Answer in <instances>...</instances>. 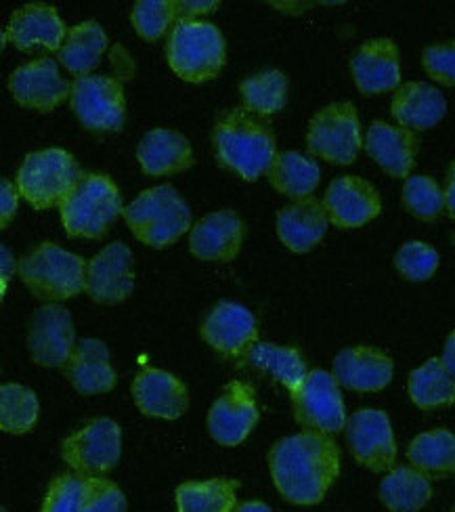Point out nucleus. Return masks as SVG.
<instances>
[{
  "label": "nucleus",
  "mask_w": 455,
  "mask_h": 512,
  "mask_svg": "<svg viewBox=\"0 0 455 512\" xmlns=\"http://www.w3.org/2000/svg\"><path fill=\"white\" fill-rule=\"evenodd\" d=\"M84 494V475L63 473L49 483L42 512H80Z\"/></svg>",
  "instance_id": "79ce46f5"
},
{
  "label": "nucleus",
  "mask_w": 455,
  "mask_h": 512,
  "mask_svg": "<svg viewBox=\"0 0 455 512\" xmlns=\"http://www.w3.org/2000/svg\"><path fill=\"white\" fill-rule=\"evenodd\" d=\"M84 173L65 149L28 154L17 173V189L36 210L61 206Z\"/></svg>",
  "instance_id": "0eeeda50"
},
{
  "label": "nucleus",
  "mask_w": 455,
  "mask_h": 512,
  "mask_svg": "<svg viewBox=\"0 0 455 512\" xmlns=\"http://www.w3.org/2000/svg\"><path fill=\"white\" fill-rule=\"evenodd\" d=\"M309 154L332 164H351L357 160L363 137L355 105L349 101L330 103L309 124Z\"/></svg>",
  "instance_id": "6e6552de"
},
{
  "label": "nucleus",
  "mask_w": 455,
  "mask_h": 512,
  "mask_svg": "<svg viewBox=\"0 0 455 512\" xmlns=\"http://www.w3.org/2000/svg\"><path fill=\"white\" fill-rule=\"evenodd\" d=\"M175 19L177 9L172 0H139L130 13V21H133L137 34L151 42L162 38Z\"/></svg>",
  "instance_id": "58836bf2"
},
{
  "label": "nucleus",
  "mask_w": 455,
  "mask_h": 512,
  "mask_svg": "<svg viewBox=\"0 0 455 512\" xmlns=\"http://www.w3.org/2000/svg\"><path fill=\"white\" fill-rule=\"evenodd\" d=\"M240 93L250 112L271 116L286 105L288 78L279 70L258 72L240 84Z\"/></svg>",
  "instance_id": "c9c22d12"
},
{
  "label": "nucleus",
  "mask_w": 455,
  "mask_h": 512,
  "mask_svg": "<svg viewBox=\"0 0 455 512\" xmlns=\"http://www.w3.org/2000/svg\"><path fill=\"white\" fill-rule=\"evenodd\" d=\"M445 208L449 215L455 219V160L449 168V175H447V187H445Z\"/></svg>",
  "instance_id": "09e8293b"
},
{
  "label": "nucleus",
  "mask_w": 455,
  "mask_h": 512,
  "mask_svg": "<svg viewBox=\"0 0 455 512\" xmlns=\"http://www.w3.org/2000/svg\"><path fill=\"white\" fill-rule=\"evenodd\" d=\"M107 42L110 40L97 21H82L68 32V38L59 51V61L76 78L89 76L105 53Z\"/></svg>",
  "instance_id": "7c9ffc66"
},
{
  "label": "nucleus",
  "mask_w": 455,
  "mask_h": 512,
  "mask_svg": "<svg viewBox=\"0 0 455 512\" xmlns=\"http://www.w3.org/2000/svg\"><path fill=\"white\" fill-rule=\"evenodd\" d=\"M219 7V3H187V0H179L175 3L177 9V21L179 19H195L198 15H206L212 13Z\"/></svg>",
  "instance_id": "a18cd8bd"
},
{
  "label": "nucleus",
  "mask_w": 455,
  "mask_h": 512,
  "mask_svg": "<svg viewBox=\"0 0 455 512\" xmlns=\"http://www.w3.org/2000/svg\"><path fill=\"white\" fill-rule=\"evenodd\" d=\"M403 204L420 221H435L445 208V191L435 179L426 175L407 177L403 187Z\"/></svg>",
  "instance_id": "4c0bfd02"
},
{
  "label": "nucleus",
  "mask_w": 455,
  "mask_h": 512,
  "mask_svg": "<svg viewBox=\"0 0 455 512\" xmlns=\"http://www.w3.org/2000/svg\"><path fill=\"white\" fill-rule=\"evenodd\" d=\"M172 72L187 82H206L225 66V38L208 21L179 19L166 42Z\"/></svg>",
  "instance_id": "39448f33"
},
{
  "label": "nucleus",
  "mask_w": 455,
  "mask_h": 512,
  "mask_svg": "<svg viewBox=\"0 0 455 512\" xmlns=\"http://www.w3.org/2000/svg\"><path fill=\"white\" fill-rule=\"evenodd\" d=\"M395 267L409 282H426L439 269V254L424 242H407L395 256Z\"/></svg>",
  "instance_id": "ea45409f"
},
{
  "label": "nucleus",
  "mask_w": 455,
  "mask_h": 512,
  "mask_svg": "<svg viewBox=\"0 0 455 512\" xmlns=\"http://www.w3.org/2000/svg\"><path fill=\"white\" fill-rule=\"evenodd\" d=\"M86 263L82 256L45 242L19 263V277L40 301L61 303L86 290Z\"/></svg>",
  "instance_id": "423d86ee"
},
{
  "label": "nucleus",
  "mask_w": 455,
  "mask_h": 512,
  "mask_svg": "<svg viewBox=\"0 0 455 512\" xmlns=\"http://www.w3.org/2000/svg\"><path fill=\"white\" fill-rule=\"evenodd\" d=\"M0 512H9V510H7V508H3V510H0Z\"/></svg>",
  "instance_id": "3c124183"
},
{
  "label": "nucleus",
  "mask_w": 455,
  "mask_h": 512,
  "mask_svg": "<svg viewBox=\"0 0 455 512\" xmlns=\"http://www.w3.org/2000/svg\"><path fill=\"white\" fill-rule=\"evenodd\" d=\"M258 416L254 389L246 382L231 380L208 412V433L219 445L235 447L252 433Z\"/></svg>",
  "instance_id": "4468645a"
},
{
  "label": "nucleus",
  "mask_w": 455,
  "mask_h": 512,
  "mask_svg": "<svg viewBox=\"0 0 455 512\" xmlns=\"http://www.w3.org/2000/svg\"><path fill=\"white\" fill-rule=\"evenodd\" d=\"M242 361H246V364L254 366L260 372L271 374L275 380L284 384L290 393H294L309 374L307 361L298 349L279 347L273 343H260V340H256Z\"/></svg>",
  "instance_id": "c756f323"
},
{
  "label": "nucleus",
  "mask_w": 455,
  "mask_h": 512,
  "mask_svg": "<svg viewBox=\"0 0 455 512\" xmlns=\"http://www.w3.org/2000/svg\"><path fill=\"white\" fill-rule=\"evenodd\" d=\"M17 202H19V189L3 179V183H0V227H9V223L13 221L15 212H17Z\"/></svg>",
  "instance_id": "c03bdc74"
},
{
  "label": "nucleus",
  "mask_w": 455,
  "mask_h": 512,
  "mask_svg": "<svg viewBox=\"0 0 455 512\" xmlns=\"http://www.w3.org/2000/svg\"><path fill=\"white\" fill-rule=\"evenodd\" d=\"M418 137L414 131L388 122H374L365 137V149L390 177H409L416 164Z\"/></svg>",
  "instance_id": "b1692460"
},
{
  "label": "nucleus",
  "mask_w": 455,
  "mask_h": 512,
  "mask_svg": "<svg viewBox=\"0 0 455 512\" xmlns=\"http://www.w3.org/2000/svg\"><path fill=\"white\" fill-rule=\"evenodd\" d=\"M445 112L443 93L426 82L401 84L393 97V116L409 131H428L443 120Z\"/></svg>",
  "instance_id": "cd10ccee"
},
{
  "label": "nucleus",
  "mask_w": 455,
  "mask_h": 512,
  "mask_svg": "<svg viewBox=\"0 0 455 512\" xmlns=\"http://www.w3.org/2000/svg\"><path fill=\"white\" fill-rule=\"evenodd\" d=\"M430 498V481L418 468L397 466L380 483V500L390 512H420Z\"/></svg>",
  "instance_id": "c85d7f7f"
},
{
  "label": "nucleus",
  "mask_w": 455,
  "mask_h": 512,
  "mask_svg": "<svg viewBox=\"0 0 455 512\" xmlns=\"http://www.w3.org/2000/svg\"><path fill=\"white\" fill-rule=\"evenodd\" d=\"M409 397L420 410L447 408L455 403V380L441 359H428L422 368L409 374Z\"/></svg>",
  "instance_id": "f704fd0d"
},
{
  "label": "nucleus",
  "mask_w": 455,
  "mask_h": 512,
  "mask_svg": "<svg viewBox=\"0 0 455 512\" xmlns=\"http://www.w3.org/2000/svg\"><path fill=\"white\" fill-rule=\"evenodd\" d=\"M212 143L219 164L246 181H256L263 173H269L277 158L271 128L244 110H227L219 116Z\"/></svg>",
  "instance_id": "f03ea898"
},
{
  "label": "nucleus",
  "mask_w": 455,
  "mask_h": 512,
  "mask_svg": "<svg viewBox=\"0 0 455 512\" xmlns=\"http://www.w3.org/2000/svg\"><path fill=\"white\" fill-rule=\"evenodd\" d=\"M422 63L430 78L455 87V40L424 49Z\"/></svg>",
  "instance_id": "37998d69"
},
{
  "label": "nucleus",
  "mask_w": 455,
  "mask_h": 512,
  "mask_svg": "<svg viewBox=\"0 0 455 512\" xmlns=\"http://www.w3.org/2000/svg\"><path fill=\"white\" fill-rule=\"evenodd\" d=\"M269 468L281 496L298 506H313L340 473V450L330 435L305 431L271 447Z\"/></svg>",
  "instance_id": "f257e3e1"
},
{
  "label": "nucleus",
  "mask_w": 455,
  "mask_h": 512,
  "mask_svg": "<svg viewBox=\"0 0 455 512\" xmlns=\"http://www.w3.org/2000/svg\"><path fill=\"white\" fill-rule=\"evenodd\" d=\"M122 454V431L112 418H97L70 435L61 445V456L78 475L99 477L116 468Z\"/></svg>",
  "instance_id": "9b49d317"
},
{
  "label": "nucleus",
  "mask_w": 455,
  "mask_h": 512,
  "mask_svg": "<svg viewBox=\"0 0 455 512\" xmlns=\"http://www.w3.org/2000/svg\"><path fill=\"white\" fill-rule=\"evenodd\" d=\"M240 481L216 477L208 481H187L177 487V512H233L237 506Z\"/></svg>",
  "instance_id": "2f4dec72"
},
{
  "label": "nucleus",
  "mask_w": 455,
  "mask_h": 512,
  "mask_svg": "<svg viewBox=\"0 0 455 512\" xmlns=\"http://www.w3.org/2000/svg\"><path fill=\"white\" fill-rule=\"evenodd\" d=\"M294 418L307 431L336 435L346 429V410L338 380L325 370H313L292 393Z\"/></svg>",
  "instance_id": "9d476101"
},
{
  "label": "nucleus",
  "mask_w": 455,
  "mask_h": 512,
  "mask_svg": "<svg viewBox=\"0 0 455 512\" xmlns=\"http://www.w3.org/2000/svg\"><path fill=\"white\" fill-rule=\"evenodd\" d=\"M65 370V378L72 382V387L80 395H101L110 393L118 376L112 368L110 351H107L105 343L97 338H84L76 345L68 366Z\"/></svg>",
  "instance_id": "393cba45"
},
{
  "label": "nucleus",
  "mask_w": 455,
  "mask_h": 512,
  "mask_svg": "<svg viewBox=\"0 0 455 512\" xmlns=\"http://www.w3.org/2000/svg\"><path fill=\"white\" fill-rule=\"evenodd\" d=\"M9 91L24 108L51 112L72 95V84L61 76L57 61L45 57L19 66L9 78Z\"/></svg>",
  "instance_id": "f3484780"
},
{
  "label": "nucleus",
  "mask_w": 455,
  "mask_h": 512,
  "mask_svg": "<svg viewBox=\"0 0 455 512\" xmlns=\"http://www.w3.org/2000/svg\"><path fill=\"white\" fill-rule=\"evenodd\" d=\"M38 420V399L32 389L17 382L0 387V429L13 435H24L34 429Z\"/></svg>",
  "instance_id": "e433bc0d"
},
{
  "label": "nucleus",
  "mask_w": 455,
  "mask_h": 512,
  "mask_svg": "<svg viewBox=\"0 0 455 512\" xmlns=\"http://www.w3.org/2000/svg\"><path fill=\"white\" fill-rule=\"evenodd\" d=\"M137 160L149 177L179 175L193 166V149L181 133L170 128H154L141 139Z\"/></svg>",
  "instance_id": "a878e982"
},
{
  "label": "nucleus",
  "mask_w": 455,
  "mask_h": 512,
  "mask_svg": "<svg viewBox=\"0 0 455 512\" xmlns=\"http://www.w3.org/2000/svg\"><path fill=\"white\" fill-rule=\"evenodd\" d=\"M135 288L133 252L122 242L105 246L86 267V292L101 305H116Z\"/></svg>",
  "instance_id": "dca6fc26"
},
{
  "label": "nucleus",
  "mask_w": 455,
  "mask_h": 512,
  "mask_svg": "<svg viewBox=\"0 0 455 512\" xmlns=\"http://www.w3.org/2000/svg\"><path fill=\"white\" fill-rule=\"evenodd\" d=\"M65 233L70 238L99 240L122 215V198L116 183L95 173H84L78 185L59 206Z\"/></svg>",
  "instance_id": "20e7f679"
},
{
  "label": "nucleus",
  "mask_w": 455,
  "mask_h": 512,
  "mask_svg": "<svg viewBox=\"0 0 455 512\" xmlns=\"http://www.w3.org/2000/svg\"><path fill=\"white\" fill-rule=\"evenodd\" d=\"M346 441L351 454L374 473H384L397 462L393 426L382 410H359L346 420Z\"/></svg>",
  "instance_id": "ddd939ff"
},
{
  "label": "nucleus",
  "mask_w": 455,
  "mask_h": 512,
  "mask_svg": "<svg viewBox=\"0 0 455 512\" xmlns=\"http://www.w3.org/2000/svg\"><path fill=\"white\" fill-rule=\"evenodd\" d=\"M70 105L82 126L95 133H118L126 118L124 87L112 76H82L72 84Z\"/></svg>",
  "instance_id": "1a4fd4ad"
},
{
  "label": "nucleus",
  "mask_w": 455,
  "mask_h": 512,
  "mask_svg": "<svg viewBox=\"0 0 455 512\" xmlns=\"http://www.w3.org/2000/svg\"><path fill=\"white\" fill-rule=\"evenodd\" d=\"M267 175L279 194L296 200H305L319 185L321 170L317 162L307 156H302L298 152H284L275 158Z\"/></svg>",
  "instance_id": "72a5a7b5"
},
{
  "label": "nucleus",
  "mask_w": 455,
  "mask_h": 512,
  "mask_svg": "<svg viewBox=\"0 0 455 512\" xmlns=\"http://www.w3.org/2000/svg\"><path fill=\"white\" fill-rule=\"evenodd\" d=\"M407 458L426 477H447L455 473V435L447 429L422 433L411 441Z\"/></svg>",
  "instance_id": "473e14b6"
},
{
  "label": "nucleus",
  "mask_w": 455,
  "mask_h": 512,
  "mask_svg": "<svg viewBox=\"0 0 455 512\" xmlns=\"http://www.w3.org/2000/svg\"><path fill=\"white\" fill-rule=\"evenodd\" d=\"M7 38L19 51H30L34 47L61 51V42L68 36H65V24L55 7L45 3H30L11 15Z\"/></svg>",
  "instance_id": "5701e85b"
},
{
  "label": "nucleus",
  "mask_w": 455,
  "mask_h": 512,
  "mask_svg": "<svg viewBox=\"0 0 455 512\" xmlns=\"http://www.w3.org/2000/svg\"><path fill=\"white\" fill-rule=\"evenodd\" d=\"M325 212H328L330 223L340 229L363 227L376 219L382 210L380 194L372 183L361 177H338L330 183L323 198Z\"/></svg>",
  "instance_id": "a211bd4d"
},
{
  "label": "nucleus",
  "mask_w": 455,
  "mask_h": 512,
  "mask_svg": "<svg viewBox=\"0 0 455 512\" xmlns=\"http://www.w3.org/2000/svg\"><path fill=\"white\" fill-rule=\"evenodd\" d=\"M441 361H443L445 370H447V372L451 374V378L455 380V330H453V332L449 334V338H447Z\"/></svg>",
  "instance_id": "de8ad7c7"
},
{
  "label": "nucleus",
  "mask_w": 455,
  "mask_h": 512,
  "mask_svg": "<svg viewBox=\"0 0 455 512\" xmlns=\"http://www.w3.org/2000/svg\"><path fill=\"white\" fill-rule=\"evenodd\" d=\"M244 219L233 210H219L191 227L189 250L200 261H233L242 250Z\"/></svg>",
  "instance_id": "aec40b11"
},
{
  "label": "nucleus",
  "mask_w": 455,
  "mask_h": 512,
  "mask_svg": "<svg viewBox=\"0 0 455 512\" xmlns=\"http://www.w3.org/2000/svg\"><path fill=\"white\" fill-rule=\"evenodd\" d=\"M133 395L137 408L145 416L164 420H177L187 412L189 405L185 382L175 374L156 368H143L137 374L133 382Z\"/></svg>",
  "instance_id": "4be33fe9"
},
{
  "label": "nucleus",
  "mask_w": 455,
  "mask_h": 512,
  "mask_svg": "<svg viewBox=\"0 0 455 512\" xmlns=\"http://www.w3.org/2000/svg\"><path fill=\"white\" fill-rule=\"evenodd\" d=\"M80 512H126V496L110 479L84 477Z\"/></svg>",
  "instance_id": "a19ab883"
},
{
  "label": "nucleus",
  "mask_w": 455,
  "mask_h": 512,
  "mask_svg": "<svg viewBox=\"0 0 455 512\" xmlns=\"http://www.w3.org/2000/svg\"><path fill=\"white\" fill-rule=\"evenodd\" d=\"M453 512H455V510H453Z\"/></svg>",
  "instance_id": "603ef678"
},
{
  "label": "nucleus",
  "mask_w": 455,
  "mask_h": 512,
  "mask_svg": "<svg viewBox=\"0 0 455 512\" xmlns=\"http://www.w3.org/2000/svg\"><path fill=\"white\" fill-rule=\"evenodd\" d=\"M328 212L315 198L296 200L277 215V236L292 252H309L328 231Z\"/></svg>",
  "instance_id": "bb28decb"
},
{
  "label": "nucleus",
  "mask_w": 455,
  "mask_h": 512,
  "mask_svg": "<svg viewBox=\"0 0 455 512\" xmlns=\"http://www.w3.org/2000/svg\"><path fill=\"white\" fill-rule=\"evenodd\" d=\"M233 512H271V508L265 504V502H258V500H252V502H244V504H237L233 508Z\"/></svg>",
  "instance_id": "8fccbe9b"
},
{
  "label": "nucleus",
  "mask_w": 455,
  "mask_h": 512,
  "mask_svg": "<svg viewBox=\"0 0 455 512\" xmlns=\"http://www.w3.org/2000/svg\"><path fill=\"white\" fill-rule=\"evenodd\" d=\"M133 236L151 246L166 248L191 229V210L172 185L151 187L124 208Z\"/></svg>",
  "instance_id": "7ed1b4c3"
},
{
  "label": "nucleus",
  "mask_w": 455,
  "mask_h": 512,
  "mask_svg": "<svg viewBox=\"0 0 455 512\" xmlns=\"http://www.w3.org/2000/svg\"><path fill=\"white\" fill-rule=\"evenodd\" d=\"M0 252H3V261H0V267H3V296H5L7 284H9V280L13 277V273L19 271V265H17V261H15L13 252H11L7 246L0 248Z\"/></svg>",
  "instance_id": "49530a36"
},
{
  "label": "nucleus",
  "mask_w": 455,
  "mask_h": 512,
  "mask_svg": "<svg viewBox=\"0 0 455 512\" xmlns=\"http://www.w3.org/2000/svg\"><path fill=\"white\" fill-rule=\"evenodd\" d=\"M200 334L223 357L244 359L250 347L258 340V328L254 315L237 303H216L204 317Z\"/></svg>",
  "instance_id": "2eb2a0df"
},
{
  "label": "nucleus",
  "mask_w": 455,
  "mask_h": 512,
  "mask_svg": "<svg viewBox=\"0 0 455 512\" xmlns=\"http://www.w3.org/2000/svg\"><path fill=\"white\" fill-rule=\"evenodd\" d=\"M393 359L374 347L344 349L334 359V378L340 387L357 393H378L393 380Z\"/></svg>",
  "instance_id": "412c9836"
},
{
  "label": "nucleus",
  "mask_w": 455,
  "mask_h": 512,
  "mask_svg": "<svg viewBox=\"0 0 455 512\" xmlns=\"http://www.w3.org/2000/svg\"><path fill=\"white\" fill-rule=\"evenodd\" d=\"M28 349L38 366L65 368L76 349L72 315L61 305L36 309L28 328Z\"/></svg>",
  "instance_id": "f8f14e48"
},
{
  "label": "nucleus",
  "mask_w": 455,
  "mask_h": 512,
  "mask_svg": "<svg viewBox=\"0 0 455 512\" xmlns=\"http://www.w3.org/2000/svg\"><path fill=\"white\" fill-rule=\"evenodd\" d=\"M357 89L363 95H380L397 91L401 82L399 47L388 38L367 40L351 59Z\"/></svg>",
  "instance_id": "6ab92c4d"
}]
</instances>
